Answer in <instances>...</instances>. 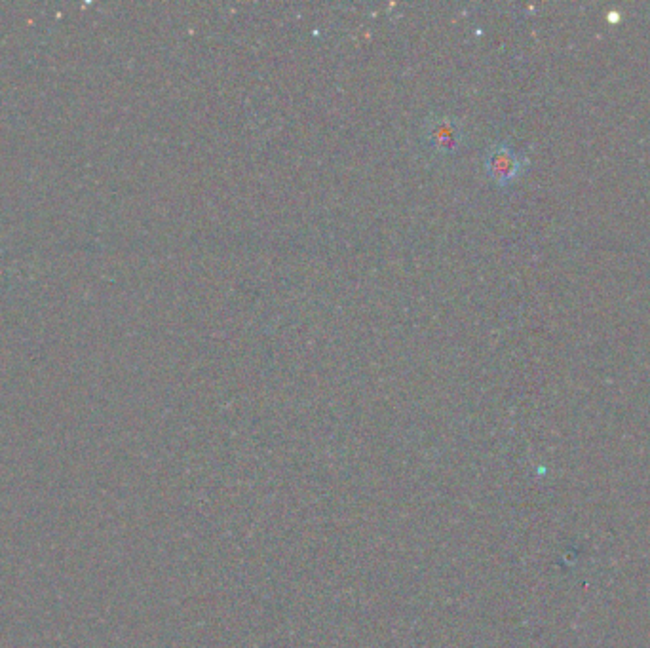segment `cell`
Wrapping results in <instances>:
<instances>
[{
    "mask_svg": "<svg viewBox=\"0 0 650 648\" xmlns=\"http://www.w3.org/2000/svg\"><path fill=\"white\" fill-rule=\"evenodd\" d=\"M422 139L438 156H453L459 153L464 143V128L459 118L451 115H434L426 118L422 128Z\"/></svg>",
    "mask_w": 650,
    "mask_h": 648,
    "instance_id": "obj_1",
    "label": "cell"
},
{
    "mask_svg": "<svg viewBox=\"0 0 650 648\" xmlns=\"http://www.w3.org/2000/svg\"><path fill=\"white\" fill-rule=\"evenodd\" d=\"M527 168V158L508 143H497L485 154V172L497 187H508Z\"/></svg>",
    "mask_w": 650,
    "mask_h": 648,
    "instance_id": "obj_2",
    "label": "cell"
},
{
    "mask_svg": "<svg viewBox=\"0 0 650 648\" xmlns=\"http://www.w3.org/2000/svg\"><path fill=\"white\" fill-rule=\"evenodd\" d=\"M616 16H618V14H616V12H611V14H609V18H607V20H609V21H618V20H620V18H616Z\"/></svg>",
    "mask_w": 650,
    "mask_h": 648,
    "instance_id": "obj_3",
    "label": "cell"
}]
</instances>
